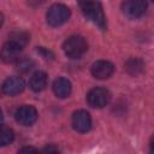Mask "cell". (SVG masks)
I'll use <instances>...</instances> for the list:
<instances>
[{"label": "cell", "instance_id": "d6986e66", "mask_svg": "<svg viewBox=\"0 0 154 154\" xmlns=\"http://www.w3.org/2000/svg\"><path fill=\"white\" fill-rule=\"evenodd\" d=\"M153 1H154V0H153Z\"/></svg>", "mask_w": 154, "mask_h": 154}, {"label": "cell", "instance_id": "e0dca14e", "mask_svg": "<svg viewBox=\"0 0 154 154\" xmlns=\"http://www.w3.org/2000/svg\"><path fill=\"white\" fill-rule=\"evenodd\" d=\"M19 152H37V149L31 148V147H24V148L19 149Z\"/></svg>", "mask_w": 154, "mask_h": 154}, {"label": "cell", "instance_id": "5b68a950", "mask_svg": "<svg viewBox=\"0 0 154 154\" xmlns=\"http://www.w3.org/2000/svg\"><path fill=\"white\" fill-rule=\"evenodd\" d=\"M147 10L146 0H124L122 4L123 13L131 19H136L141 17Z\"/></svg>", "mask_w": 154, "mask_h": 154}, {"label": "cell", "instance_id": "8992f818", "mask_svg": "<svg viewBox=\"0 0 154 154\" xmlns=\"http://www.w3.org/2000/svg\"><path fill=\"white\" fill-rule=\"evenodd\" d=\"M37 116L38 114H37L36 108L31 105H23V106L18 107L14 113V118H16L17 123H19L20 125H24V126L32 125L36 122Z\"/></svg>", "mask_w": 154, "mask_h": 154}, {"label": "cell", "instance_id": "52a82bcc", "mask_svg": "<svg viewBox=\"0 0 154 154\" xmlns=\"http://www.w3.org/2000/svg\"><path fill=\"white\" fill-rule=\"evenodd\" d=\"M71 124L77 132H87L91 128L90 114L84 109H78L72 114Z\"/></svg>", "mask_w": 154, "mask_h": 154}, {"label": "cell", "instance_id": "277c9868", "mask_svg": "<svg viewBox=\"0 0 154 154\" xmlns=\"http://www.w3.org/2000/svg\"><path fill=\"white\" fill-rule=\"evenodd\" d=\"M109 100H111V93L106 88H101V87L93 88L91 90H89L87 95V101L89 106L94 108L105 107L106 105H108Z\"/></svg>", "mask_w": 154, "mask_h": 154}, {"label": "cell", "instance_id": "9c48e42d", "mask_svg": "<svg viewBox=\"0 0 154 154\" xmlns=\"http://www.w3.org/2000/svg\"><path fill=\"white\" fill-rule=\"evenodd\" d=\"M24 81L20 78V77H8L2 83V91L4 94L6 95H10V96H13V95H17L19 93H22L24 90Z\"/></svg>", "mask_w": 154, "mask_h": 154}, {"label": "cell", "instance_id": "6da1fadb", "mask_svg": "<svg viewBox=\"0 0 154 154\" xmlns=\"http://www.w3.org/2000/svg\"><path fill=\"white\" fill-rule=\"evenodd\" d=\"M82 13L101 30H106V16L99 0H77Z\"/></svg>", "mask_w": 154, "mask_h": 154}, {"label": "cell", "instance_id": "30bf717a", "mask_svg": "<svg viewBox=\"0 0 154 154\" xmlns=\"http://www.w3.org/2000/svg\"><path fill=\"white\" fill-rule=\"evenodd\" d=\"M22 48L20 46H18L17 43L12 42V41H7L4 46H2V49H1V58L5 63H13V61H17L19 58V54L22 52Z\"/></svg>", "mask_w": 154, "mask_h": 154}, {"label": "cell", "instance_id": "7c38bea8", "mask_svg": "<svg viewBox=\"0 0 154 154\" xmlns=\"http://www.w3.org/2000/svg\"><path fill=\"white\" fill-rule=\"evenodd\" d=\"M48 82V77L47 73L43 71H36L35 73H32V76L30 77L29 81V87L31 88V90L34 91H41L46 88Z\"/></svg>", "mask_w": 154, "mask_h": 154}, {"label": "cell", "instance_id": "9a60e30c", "mask_svg": "<svg viewBox=\"0 0 154 154\" xmlns=\"http://www.w3.org/2000/svg\"><path fill=\"white\" fill-rule=\"evenodd\" d=\"M14 140V132L12 129L2 125L1 128V134H0V143L1 146H7Z\"/></svg>", "mask_w": 154, "mask_h": 154}, {"label": "cell", "instance_id": "8fae6325", "mask_svg": "<svg viewBox=\"0 0 154 154\" xmlns=\"http://www.w3.org/2000/svg\"><path fill=\"white\" fill-rule=\"evenodd\" d=\"M71 90H72L71 82L65 77H58L53 82V91L60 99L67 97L71 94Z\"/></svg>", "mask_w": 154, "mask_h": 154}, {"label": "cell", "instance_id": "3957f363", "mask_svg": "<svg viewBox=\"0 0 154 154\" xmlns=\"http://www.w3.org/2000/svg\"><path fill=\"white\" fill-rule=\"evenodd\" d=\"M70 14V8L66 5L53 4L46 13V19L51 26H60L69 20Z\"/></svg>", "mask_w": 154, "mask_h": 154}, {"label": "cell", "instance_id": "7a4b0ae2", "mask_svg": "<svg viewBox=\"0 0 154 154\" xmlns=\"http://www.w3.org/2000/svg\"><path fill=\"white\" fill-rule=\"evenodd\" d=\"M63 49L66 57L71 59L81 58L88 49V43L84 37L79 35H72L67 37L63 45Z\"/></svg>", "mask_w": 154, "mask_h": 154}, {"label": "cell", "instance_id": "4fadbf2b", "mask_svg": "<svg viewBox=\"0 0 154 154\" xmlns=\"http://www.w3.org/2000/svg\"><path fill=\"white\" fill-rule=\"evenodd\" d=\"M144 69V64L141 59L138 58H131L125 63V70L132 75V76H137L140 75Z\"/></svg>", "mask_w": 154, "mask_h": 154}, {"label": "cell", "instance_id": "ac0fdd59", "mask_svg": "<svg viewBox=\"0 0 154 154\" xmlns=\"http://www.w3.org/2000/svg\"><path fill=\"white\" fill-rule=\"evenodd\" d=\"M150 150L154 153V135H153L152 138H150Z\"/></svg>", "mask_w": 154, "mask_h": 154}, {"label": "cell", "instance_id": "ba28073f", "mask_svg": "<svg viewBox=\"0 0 154 154\" xmlns=\"http://www.w3.org/2000/svg\"><path fill=\"white\" fill-rule=\"evenodd\" d=\"M114 72V65L108 60H97L91 65V75L97 79H107Z\"/></svg>", "mask_w": 154, "mask_h": 154}, {"label": "cell", "instance_id": "2e32d148", "mask_svg": "<svg viewBox=\"0 0 154 154\" xmlns=\"http://www.w3.org/2000/svg\"><path fill=\"white\" fill-rule=\"evenodd\" d=\"M32 61L31 60H28V59H24V60H20L18 61V70L22 71V72H28L31 70L32 67Z\"/></svg>", "mask_w": 154, "mask_h": 154}, {"label": "cell", "instance_id": "5bb4252c", "mask_svg": "<svg viewBox=\"0 0 154 154\" xmlns=\"http://www.w3.org/2000/svg\"><path fill=\"white\" fill-rule=\"evenodd\" d=\"M8 41H12L14 43H17L18 46L20 47H24L28 42H29V35L25 32V31H13L11 35H10V38Z\"/></svg>", "mask_w": 154, "mask_h": 154}]
</instances>
